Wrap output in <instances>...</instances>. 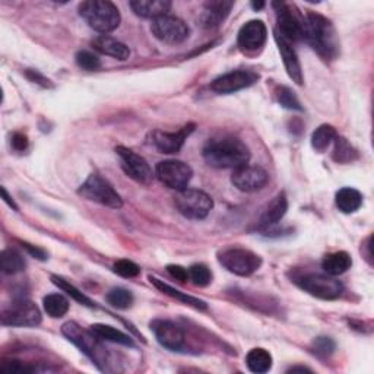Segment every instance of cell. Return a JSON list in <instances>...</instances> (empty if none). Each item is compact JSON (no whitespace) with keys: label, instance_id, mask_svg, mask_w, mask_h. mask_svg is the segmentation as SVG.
Returning a JSON list of instances; mask_svg holds the SVG:
<instances>
[{"label":"cell","instance_id":"44","mask_svg":"<svg viewBox=\"0 0 374 374\" xmlns=\"http://www.w3.org/2000/svg\"><path fill=\"white\" fill-rule=\"evenodd\" d=\"M27 78L32 82H37V84L43 85V87H50V80L45 79L41 74H38L37 70H32V69H28L27 70Z\"/></svg>","mask_w":374,"mask_h":374},{"label":"cell","instance_id":"22","mask_svg":"<svg viewBox=\"0 0 374 374\" xmlns=\"http://www.w3.org/2000/svg\"><path fill=\"white\" fill-rule=\"evenodd\" d=\"M131 8L140 18L157 19L168 15L171 2L170 0H132Z\"/></svg>","mask_w":374,"mask_h":374},{"label":"cell","instance_id":"6","mask_svg":"<svg viewBox=\"0 0 374 374\" xmlns=\"http://www.w3.org/2000/svg\"><path fill=\"white\" fill-rule=\"evenodd\" d=\"M78 195L88 199L91 202L111 209H120L123 206L120 195L114 190V187L107 180H104L98 174H91L85 183L78 189Z\"/></svg>","mask_w":374,"mask_h":374},{"label":"cell","instance_id":"26","mask_svg":"<svg viewBox=\"0 0 374 374\" xmlns=\"http://www.w3.org/2000/svg\"><path fill=\"white\" fill-rule=\"evenodd\" d=\"M338 209L344 214H354L362 205V195L353 187H344L335 196Z\"/></svg>","mask_w":374,"mask_h":374},{"label":"cell","instance_id":"21","mask_svg":"<svg viewBox=\"0 0 374 374\" xmlns=\"http://www.w3.org/2000/svg\"><path fill=\"white\" fill-rule=\"evenodd\" d=\"M275 40H276V44L279 47V52H280V56H283V62H284V66L287 69V74L288 76L296 82L297 85H302L304 82V78H302V70H301V65H300V60H298V56L296 53V50L292 49L291 43H288L287 40H284L280 35L275 31Z\"/></svg>","mask_w":374,"mask_h":374},{"label":"cell","instance_id":"39","mask_svg":"<svg viewBox=\"0 0 374 374\" xmlns=\"http://www.w3.org/2000/svg\"><path fill=\"white\" fill-rule=\"evenodd\" d=\"M113 271L123 278H136L140 274V267L132 261H117L113 266Z\"/></svg>","mask_w":374,"mask_h":374},{"label":"cell","instance_id":"28","mask_svg":"<svg viewBox=\"0 0 374 374\" xmlns=\"http://www.w3.org/2000/svg\"><path fill=\"white\" fill-rule=\"evenodd\" d=\"M245 364H248L250 371L263 374L272 367V355L263 348H253L245 357Z\"/></svg>","mask_w":374,"mask_h":374},{"label":"cell","instance_id":"16","mask_svg":"<svg viewBox=\"0 0 374 374\" xmlns=\"http://www.w3.org/2000/svg\"><path fill=\"white\" fill-rule=\"evenodd\" d=\"M195 131V124H187L179 132H162L154 131L149 135V142L162 154H177L184 145L186 139Z\"/></svg>","mask_w":374,"mask_h":374},{"label":"cell","instance_id":"23","mask_svg":"<svg viewBox=\"0 0 374 374\" xmlns=\"http://www.w3.org/2000/svg\"><path fill=\"white\" fill-rule=\"evenodd\" d=\"M92 47L101 54L114 57L117 60H126L131 56V50H129L126 44L113 37H109V35H100V37L92 41Z\"/></svg>","mask_w":374,"mask_h":374},{"label":"cell","instance_id":"10","mask_svg":"<svg viewBox=\"0 0 374 374\" xmlns=\"http://www.w3.org/2000/svg\"><path fill=\"white\" fill-rule=\"evenodd\" d=\"M155 174L164 186L179 192L186 189L187 184L192 180L193 170L183 161L167 160L157 164Z\"/></svg>","mask_w":374,"mask_h":374},{"label":"cell","instance_id":"46","mask_svg":"<svg viewBox=\"0 0 374 374\" xmlns=\"http://www.w3.org/2000/svg\"><path fill=\"white\" fill-rule=\"evenodd\" d=\"M297 371H300V373H310L311 370H309V368H306V367H291V368L288 370V373H297Z\"/></svg>","mask_w":374,"mask_h":374},{"label":"cell","instance_id":"38","mask_svg":"<svg viewBox=\"0 0 374 374\" xmlns=\"http://www.w3.org/2000/svg\"><path fill=\"white\" fill-rule=\"evenodd\" d=\"M75 60H76V65L80 69L89 70V72H92V70H98L101 67L100 58L96 54H94V53L87 52V50L78 52L76 56H75Z\"/></svg>","mask_w":374,"mask_h":374},{"label":"cell","instance_id":"43","mask_svg":"<svg viewBox=\"0 0 374 374\" xmlns=\"http://www.w3.org/2000/svg\"><path fill=\"white\" fill-rule=\"evenodd\" d=\"M12 146L16 151H25L28 148V138L23 133H15L12 136Z\"/></svg>","mask_w":374,"mask_h":374},{"label":"cell","instance_id":"29","mask_svg":"<svg viewBox=\"0 0 374 374\" xmlns=\"http://www.w3.org/2000/svg\"><path fill=\"white\" fill-rule=\"evenodd\" d=\"M25 259L15 250L8 249L0 254V267H2V272L6 275L19 274L25 269Z\"/></svg>","mask_w":374,"mask_h":374},{"label":"cell","instance_id":"18","mask_svg":"<svg viewBox=\"0 0 374 374\" xmlns=\"http://www.w3.org/2000/svg\"><path fill=\"white\" fill-rule=\"evenodd\" d=\"M267 30L262 21H250L240 28L237 43L243 52H256L266 43Z\"/></svg>","mask_w":374,"mask_h":374},{"label":"cell","instance_id":"37","mask_svg":"<svg viewBox=\"0 0 374 374\" xmlns=\"http://www.w3.org/2000/svg\"><path fill=\"white\" fill-rule=\"evenodd\" d=\"M335 341L329 336H319L316 338L313 344H311V351L314 355H318L319 358H326L331 357L335 351Z\"/></svg>","mask_w":374,"mask_h":374},{"label":"cell","instance_id":"15","mask_svg":"<svg viewBox=\"0 0 374 374\" xmlns=\"http://www.w3.org/2000/svg\"><path fill=\"white\" fill-rule=\"evenodd\" d=\"M259 80V75L252 70H232L212 80L210 89L217 94H234L244 88H249Z\"/></svg>","mask_w":374,"mask_h":374},{"label":"cell","instance_id":"5","mask_svg":"<svg viewBox=\"0 0 374 374\" xmlns=\"http://www.w3.org/2000/svg\"><path fill=\"white\" fill-rule=\"evenodd\" d=\"M179 212L189 219H205L214 208V201L208 193L197 189L179 190L174 197Z\"/></svg>","mask_w":374,"mask_h":374},{"label":"cell","instance_id":"1","mask_svg":"<svg viewBox=\"0 0 374 374\" xmlns=\"http://www.w3.org/2000/svg\"><path fill=\"white\" fill-rule=\"evenodd\" d=\"M204 160L214 168H240L249 164L250 151L244 142L234 136L210 139L204 148Z\"/></svg>","mask_w":374,"mask_h":374},{"label":"cell","instance_id":"19","mask_svg":"<svg viewBox=\"0 0 374 374\" xmlns=\"http://www.w3.org/2000/svg\"><path fill=\"white\" fill-rule=\"evenodd\" d=\"M232 6L234 3L227 2V0H210V2H206L201 16H199L202 27L208 30L219 27L228 16Z\"/></svg>","mask_w":374,"mask_h":374},{"label":"cell","instance_id":"42","mask_svg":"<svg viewBox=\"0 0 374 374\" xmlns=\"http://www.w3.org/2000/svg\"><path fill=\"white\" fill-rule=\"evenodd\" d=\"M21 244H22V248L25 249L32 257H35V259H38V261H47V253H45L43 249L37 248V245H32V244H30V243H21Z\"/></svg>","mask_w":374,"mask_h":374},{"label":"cell","instance_id":"13","mask_svg":"<svg viewBox=\"0 0 374 374\" xmlns=\"http://www.w3.org/2000/svg\"><path fill=\"white\" fill-rule=\"evenodd\" d=\"M116 154L119 155V158H120L123 171L132 180L146 184L152 180V177H154L146 160L144 157L138 155L136 152H133L132 149H129L126 146H117Z\"/></svg>","mask_w":374,"mask_h":374},{"label":"cell","instance_id":"20","mask_svg":"<svg viewBox=\"0 0 374 374\" xmlns=\"http://www.w3.org/2000/svg\"><path fill=\"white\" fill-rule=\"evenodd\" d=\"M287 210H288V199L285 193L276 195L272 201L265 206L263 212L259 218V222H257V228L267 230L276 226L278 222L285 217Z\"/></svg>","mask_w":374,"mask_h":374},{"label":"cell","instance_id":"9","mask_svg":"<svg viewBox=\"0 0 374 374\" xmlns=\"http://www.w3.org/2000/svg\"><path fill=\"white\" fill-rule=\"evenodd\" d=\"M297 284L309 292L310 296L322 300H336L342 296L344 285L341 280L335 279L331 275L309 274L297 280Z\"/></svg>","mask_w":374,"mask_h":374},{"label":"cell","instance_id":"36","mask_svg":"<svg viewBox=\"0 0 374 374\" xmlns=\"http://www.w3.org/2000/svg\"><path fill=\"white\" fill-rule=\"evenodd\" d=\"M189 279L197 287H206L212 280V274L204 263H195L189 267Z\"/></svg>","mask_w":374,"mask_h":374},{"label":"cell","instance_id":"47","mask_svg":"<svg viewBox=\"0 0 374 374\" xmlns=\"http://www.w3.org/2000/svg\"><path fill=\"white\" fill-rule=\"evenodd\" d=\"M263 6H265V3H263V2H253V3H252V8H253V9H256V10L262 9Z\"/></svg>","mask_w":374,"mask_h":374},{"label":"cell","instance_id":"14","mask_svg":"<svg viewBox=\"0 0 374 374\" xmlns=\"http://www.w3.org/2000/svg\"><path fill=\"white\" fill-rule=\"evenodd\" d=\"M269 180V175L265 168L259 166H245L236 168L231 175V183L234 187H237L240 192L253 193L263 189Z\"/></svg>","mask_w":374,"mask_h":374},{"label":"cell","instance_id":"30","mask_svg":"<svg viewBox=\"0 0 374 374\" xmlns=\"http://www.w3.org/2000/svg\"><path fill=\"white\" fill-rule=\"evenodd\" d=\"M43 306L45 313L54 319L63 318V316L69 311V301L62 294L45 296L43 300Z\"/></svg>","mask_w":374,"mask_h":374},{"label":"cell","instance_id":"32","mask_svg":"<svg viewBox=\"0 0 374 374\" xmlns=\"http://www.w3.org/2000/svg\"><path fill=\"white\" fill-rule=\"evenodd\" d=\"M333 161H336L338 164H345V162H351L358 158V152L353 148L348 140L345 138L336 136L335 138V149L332 154Z\"/></svg>","mask_w":374,"mask_h":374},{"label":"cell","instance_id":"24","mask_svg":"<svg viewBox=\"0 0 374 374\" xmlns=\"http://www.w3.org/2000/svg\"><path fill=\"white\" fill-rule=\"evenodd\" d=\"M353 266V259L346 252H333L326 254L322 261V267L323 271L331 275V276H338L345 274L348 269Z\"/></svg>","mask_w":374,"mask_h":374},{"label":"cell","instance_id":"34","mask_svg":"<svg viewBox=\"0 0 374 374\" xmlns=\"http://www.w3.org/2000/svg\"><path fill=\"white\" fill-rule=\"evenodd\" d=\"M107 302L110 306L119 309V310H126L129 307H132L133 304V294L126 288H113L107 292Z\"/></svg>","mask_w":374,"mask_h":374},{"label":"cell","instance_id":"35","mask_svg":"<svg viewBox=\"0 0 374 374\" xmlns=\"http://www.w3.org/2000/svg\"><path fill=\"white\" fill-rule=\"evenodd\" d=\"M276 100L287 110H296V111L302 110L301 104L296 96V92L288 87H279L276 89Z\"/></svg>","mask_w":374,"mask_h":374},{"label":"cell","instance_id":"45","mask_svg":"<svg viewBox=\"0 0 374 374\" xmlns=\"http://www.w3.org/2000/svg\"><path fill=\"white\" fill-rule=\"evenodd\" d=\"M2 196H3V201L12 208V209H15V210H18V206H16V204L14 202V199H12L10 196H9V193L6 192V189H5V187H2Z\"/></svg>","mask_w":374,"mask_h":374},{"label":"cell","instance_id":"41","mask_svg":"<svg viewBox=\"0 0 374 374\" xmlns=\"http://www.w3.org/2000/svg\"><path fill=\"white\" fill-rule=\"evenodd\" d=\"M167 272L174 278L180 280V283H186L189 280V269H186L180 265H168L167 266Z\"/></svg>","mask_w":374,"mask_h":374},{"label":"cell","instance_id":"12","mask_svg":"<svg viewBox=\"0 0 374 374\" xmlns=\"http://www.w3.org/2000/svg\"><path fill=\"white\" fill-rule=\"evenodd\" d=\"M276 10V21L279 35L288 43L302 40V16L294 10V6L287 3H274Z\"/></svg>","mask_w":374,"mask_h":374},{"label":"cell","instance_id":"11","mask_svg":"<svg viewBox=\"0 0 374 374\" xmlns=\"http://www.w3.org/2000/svg\"><path fill=\"white\" fill-rule=\"evenodd\" d=\"M151 31L157 40L166 44H180L189 38L190 34L187 23L173 15H164L152 21Z\"/></svg>","mask_w":374,"mask_h":374},{"label":"cell","instance_id":"8","mask_svg":"<svg viewBox=\"0 0 374 374\" xmlns=\"http://www.w3.org/2000/svg\"><path fill=\"white\" fill-rule=\"evenodd\" d=\"M41 323V311L27 298H18L2 311V324L15 327H32Z\"/></svg>","mask_w":374,"mask_h":374},{"label":"cell","instance_id":"25","mask_svg":"<svg viewBox=\"0 0 374 374\" xmlns=\"http://www.w3.org/2000/svg\"><path fill=\"white\" fill-rule=\"evenodd\" d=\"M149 280L152 284L155 285V288H158L161 292H164V294L171 297V298H175V300H179L182 301L183 304H186V306H190V307H195L197 310H206L208 306H206V302L202 301V300H199L196 297H192L189 294H186V292H182L179 289H175L173 287H170L168 284L164 283V280L155 278V276H149Z\"/></svg>","mask_w":374,"mask_h":374},{"label":"cell","instance_id":"33","mask_svg":"<svg viewBox=\"0 0 374 374\" xmlns=\"http://www.w3.org/2000/svg\"><path fill=\"white\" fill-rule=\"evenodd\" d=\"M52 280H53V284L57 285L58 288H60L62 291H65L66 294L69 297H72L75 301L80 302V304H84V306L87 307H96V302H94L91 298H88L84 292H80L75 285H72L70 283H67V280H65L63 278H58L56 275L52 276Z\"/></svg>","mask_w":374,"mask_h":374},{"label":"cell","instance_id":"3","mask_svg":"<svg viewBox=\"0 0 374 374\" xmlns=\"http://www.w3.org/2000/svg\"><path fill=\"white\" fill-rule=\"evenodd\" d=\"M79 15L87 21L88 25L107 35L120 25V12L113 2L109 0H87L79 5Z\"/></svg>","mask_w":374,"mask_h":374},{"label":"cell","instance_id":"27","mask_svg":"<svg viewBox=\"0 0 374 374\" xmlns=\"http://www.w3.org/2000/svg\"><path fill=\"white\" fill-rule=\"evenodd\" d=\"M91 332L96 333L101 339V341H109V342H114V344L124 345V346L135 345L131 336L123 333L119 329H116V327H113V326H109V324H101V323L92 324Z\"/></svg>","mask_w":374,"mask_h":374},{"label":"cell","instance_id":"7","mask_svg":"<svg viewBox=\"0 0 374 374\" xmlns=\"http://www.w3.org/2000/svg\"><path fill=\"white\" fill-rule=\"evenodd\" d=\"M219 263L234 275L250 276L262 266V257L250 250L232 248L219 254Z\"/></svg>","mask_w":374,"mask_h":374},{"label":"cell","instance_id":"17","mask_svg":"<svg viewBox=\"0 0 374 374\" xmlns=\"http://www.w3.org/2000/svg\"><path fill=\"white\" fill-rule=\"evenodd\" d=\"M151 331L154 332L157 341L167 349L179 351L184 345V331L182 327L171 320L157 319L151 322Z\"/></svg>","mask_w":374,"mask_h":374},{"label":"cell","instance_id":"4","mask_svg":"<svg viewBox=\"0 0 374 374\" xmlns=\"http://www.w3.org/2000/svg\"><path fill=\"white\" fill-rule=\"evenodd\" d=\"M62 333L70 342H74L82 353L96 362V366L100 370H107V367H105V364L109 362L107 349L102 346L101 339L96 333L82 329L75 322H66L62 326Z\"/></svg>","mask_w":374,"mask_h":374},{"label":"cell","instance_id":"31","mask_svg":"<svg viewBox=\"0 0 374 374\" xmlns=\"http://www.w3.org/2000/svg\"><path fill=\"white\" fill-rule=\"evenodd\" d=\"M336 136H338V133H336V129L333 126L322 124L316 129L311 135V146L316 151L323 152L324 149H327V146L332 144V140H335Z\"/></svg>","mask_w":374,"mask_h":374},{"label":"cell","instance_id":"2","mask_svg":"<svg viewBox=\"0 0 374 374\" xmlns=\"http://www.w3.org/2000/svg\"><path fill=\"white\" fill-rule=\"evenodd\" d=\"M302 40H306L323 60H333L338 54L339 44L332 22L316 12L310 10L302 16Z\"/></svg>","mask_w":374,"mask_h":374},{"label":"cell","instance_id":"40","mask_svg":"<svg viewBox=\"0 0 374 374\" xmlns=\"http://www.w3.org/2000/svg\"><path fill=\"white\" fill-rule=\"evenodd\" d=\"M0 371L6 374H27V373L35 371V368L23 364V362L21 361H9V362H3L2 367H0Z\"/></svg>","mask_w":374,"mask_h":374}]
</instances>
